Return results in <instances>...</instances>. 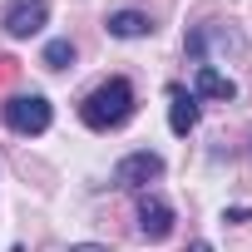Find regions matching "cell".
Returning a JSON list of instances; mask_svg holds the SVG:
<instances>
[{
	"mask_svg": "<svg viewBox=\"0 0 252 252\" xmlns=\"http://www.w3.org/2000/svg\"><path fill=\"white\" fill-rule=\"evenodd\" d=\"M168 124H173V134L198 129V94H188L183 84H168Z\"/></svg>",
	"mask_w": 252,
	"mask_h": 252,
	"instance_id": "5b68a950",
	"label": "cell"
},
{
	"mask_svg": "<svg viewBox=\"0 0 252 252\" xmlns=\"http://www.w3.org/2000/svg\"><path fill=\"white\" fill-rule=\"evenodd\" d=\"M198 94H208V99H232L237 84H232L227 74H218L213 64H198Z\"/></svg>",
	"mask_w": 252,
	"mask_h": 252,
	"instance_id": "ba28073f",
	"label": "cell"
},
{
	"mask_svg": "<svg viewBox=\"0 0 252 252\" xmlns=\"http://www.w3.org/2000/svg\"><path fill=\"white\" fill-rule=\"evenodd\" d=\"M158 173H163V158L149 154V149H139V154H129V158H119L114 183H119V188H144V183H154Z\"/></svg>",
	"mask_w": 252,
	"mask_h": 252,
	"instance_id": "277c9868",
	"label": "cell"
},
{
	"mask_svg": "<svg viewBox=\"0 0 252 252\" xmlns=\"http://www.w3.org/2000/svg\"><path fill=\"white\" fill-rule=\"evenodd\" d=\"M79 119L89 124V129H99V134L129 124V119H134V84H129V79H104V84L79 104Z\"/></svg>",
	"mask_w": 252,
	"mask_h": 252,
	"instance_id": "6da1fadb",
	"label": "cell"
},
{
	"mask_svg": "<svg viewBox=\"0 0 252 252\" xmlns=\"http://www.w3.org/2000/svg\"><path fill=\"white\" fill-rule=\"evenodd\" d=\"M45 64H50V69H69V64H74V45H69V40H50V45H45Z\"/></svg>",
	"mask_w": 252,
	"mask_h": 252,
	"instance_id": "9c48e42d",
	"label": "cell"
},
{
	"mask_svg": "<svg viewBox=\"0 0 252 252\" xmlns=\"http://www.w3.org/2000/svg\"><path fill=\"white\" fill-rule=\"evenodd\" d=\"M69 252H109V247H99V242H79V247H69Z\"/></svg>",
	"mask_w": 252,
	"mask_h": 252,
	"instance_id": "30bf717a",
	"label": "cell"
},
{
	"mask_svg": "<svg viewBox=\"0 0 252 252\" xmlns=\"http://www.w3.org/2000/svg\"><path fill=\"white\" fill-rule=\"evenodd\" d=\"M154 30V20L144 15V10H119V15H109V35H119V40H139V35H149Z\"/></svg>",
	"mask_w": 252,
	"mask_h": 252,
	"instance_id": "52a82bcc",
	"label": "cell"
},
{
	"mask_svg": "<svg viewBox=\"0 0 252 252\" xmlns=\"http://www.w3.org/2000/svg\"><path fill=\"white\" fill-rule=\"evenodd\" d=\"M139 227H144L149 242H163V237L173 232V208H168L163 198H144V203H139Z\"/></svg>",
	"mask_w": 252,
	"mask_h": 252,
	"instance_id": "8992f818",
	"label": "cell"
},
{
	"mask_svg": "<svg viewBox=\"0 0 252 252\" xmlns=\"http://www.w3.org/2000/svg\"><path fill=\"white\" fill-rule=\"evenodd\" d=\"M188 252H213V247H208V242H193V247H188Z\"/></svg>",
	"mask_w": 252,
	"mask_h": 252,
	"instance_id": "8fae6325",
	"label": "cell"
},
{
	"mask_svg": "<svg viewBox=\"0 0 252 252\" xmlns=\"http://www.w3.org/2000/svg\"><path fill=\"white\" fill-rule=\"evenodd\" d=\"M50 119H55V109L45 94H10L5 99V124L15 134H45Z\"/></svg>",
	"mask_w": 252,
	"mask_h": 252,
	"instance_id": "7a4b0ae2",
	"label": "cell"
},
{
	"mask_svg": "<svg viewBox=\"0 0 252 252\" xmlns=\"http://www.w3.org/2000/svg\"><path fill=\"white\" fill-rule=\"evenodd\" d=\"M45 20H50V0H10V5H5V30H10L15 40L40 35Z\"/></svg>",
	"mask_w": 252,
	"mask_h": 252,
	"instance_id": "3957f363",
	"label": "cell"
}]
</instances>
